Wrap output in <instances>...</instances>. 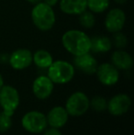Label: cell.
Wrapping results in <instances>:
<instances>
[{"mask_svg": "<svg viewBox=\"0 0 134 135\" xmlns=\"http://www.w3.org/2000/svg\"><path fill=\"white\" fill-rule=\"evenodd\" d=\"M62 44L69 54L78 56L90 52L91 38L80 30H70L63 33Z\"/></svg>", "mask_w": 134, "mask_h": 135, "instance_id": "cell-1", "label": "cell"}, {"mask_svg": "<svg viewBox=\"0 0 134 135\" xmlns=\"http://www.w3.org/2000/svg\"><path fill=\"white\" fill-rule=\"evenodd\" d=\"M31 20L38 30L49 31L55 25V12L52 7L41 1L34 5L31 10Z\"/></svg>", "mask_w": 134, "mask_h": 135, "instance_id": "cell-2", "label": "cell"}, {"mask_svg": "<svg viewBox=\"0 0 134 135\" xmlns=\"http://www.w3.org/2000/svg\"><path fill=\"white\" fill-rule=\"evenodd\" d=\"M47 70V76L54 85H64L69 83L75 74V68L73 64L64 60L53 61Z\"/></svg>", "mask_w": 134, "mask_h": 135, "instance_id": "cell-3", "label": "cell"}, {"mask_svg": "<svg viewBox=\"0 0 134 135\" xmlns=\"http://www.w3.org/2000/svg\"><path fill=\"white\" fill-rule=\"evenodd\" d=\"M20 103L18 89L9 85H4L0 89V108L2 111L12 117Z\"/></svg>", "mask_w": 134, "mask_h": 135, "instance_id": "cell-4", "label": "cell"}, {"mask_svg": "<svg viewBox=\"0 0 134 135\" xmlns=\"http://www.w3.org/2000/svg\"><path fill=\"white\" fill-rule=\"evenodd\" d=\"M65 109L69 116L80 117L86 113L90 108V99L82 91H76L70 95L65 102Z\"/></svg>", "mask_w": 134, "mask_h": 135, "instance_id": "cell-5", "label": "cell"}, {"mask_svg": "<svg viewBox=\"0 0 134 135\" xmlns=\"http://www.w3.org/2000/svg\"><path fill=\"white\" fill-rule=\"evenodd\" d=\"M21 125L24 130L29 133H41L48 126L46 115L38 110L29 111L22 117Z\"/></svg>", "mask_w": 134, "mask_h": 135, "instance_id": "cell-6", "label": "cell"}, {"mask_svg": "<svg viewBox=\"0 0 134 135\" xmlns=\"http://www.w3.org/2000/svg\"><path fill=\"white\" fill-rule=\"evenodd\" d=\"M96 75L98 81L106 86H112L120 80V70L110 62L98 64Z\"/></svg>", "mask_w": 134, "mask_h": 135, "instance_id": "cell-7", "label": "cell"}, {"mask_svg": "<svg viewBox=\"0 0 134 135\" xmlns=\"http://www.w3.org/2000/svg\"><path fill=\"white\" fill-rule=\"evenodd\" d=\"M131 106V99L127 94H118L107 101V109L112 116L118 117L127 113Z\"/></svg>", "mask_w": 134, "mask_h": 135, "instance_id": "cell-8", "label": "cell"}, {"mask_svg": "<svg viewBox=\"0 0 134 135\" xmlns=\"http://www.w3.org/2000/svg\"><path fill=\"white\" fill-rule=\"evenodd\" d=\"M8 64L17 71L26 69L32 64V52L29 49H17L8 56Z\"/></svg>", "mask_w": 134, "mask_h": 135, "instance_id": "cell-9", "label": "cell"}, {"mask_svg": "<svg viewBox=\"0 0 134 135\" xmlns=\"http://www.w3.org/2000/svg\"><path fill=\"white\" fill-rule=\"evenodd\" d=\"M126 22V14L120 8H112L107 12L105 18V28L110 33L121 31Z\"/></svg>", "mask_w": 134, "mask_h": 135, "instance_id": "cell-10", "label": "cell"}, {"mask_svg": "<svg viewBox=\"0 0 134 135\" xmlns=\"http://www.w3.org/2000/svg\"><path fill=\"white\" fill-rule=\"evenodd\" d=\"M54 84L47 75H39L32 83V92L38 99H47L52 94Z\"/></svg>", "mask_w": 134, "mask_h": 135, "instance_id": "cell-11", "label": "cell"}, {"mask_svg": "<svg viewBox=\"0 0 134 135\" xmlns=\"http://www.w3.org/2000/svg\"><path fill=\"white\" fill-rule=\"evenodd\" d=\"M73 65L75 66V68L80 70L81 72L86 75H94L97 69L98 62L90 52H87V54L75 56Z\"/></svg>", "mask_w": 134, "mask_h": 135, "instance_id": "cell-12", "label": "cell"}, {"mask_svg": "<svg viewBox=\"0 0 134 135\" xmlns=\"http://www.w3.org/2000/svg\"><path fill=\"white\" fill-rule=\"evenodd\" d=\"M46 119L50 127L61 129L68 122L69 115L64 107L56 106L48 112L46 115Z\"/></svg>", "mask_w": 134, "mask_h": 135, "instance_id": "cell-13", "label": "cell"}, {"mask_svg": "<svg viewBox=\"0 0 134 135\" xmlns=\"http://www.w3.org/2000/svg\"><path fill=\"white\" fill-rule=\"evenodd\" d=\"M111 64L118 70L128 71L133 66V59L131 55L121 49L115 51L111 55Z\"/></svg>", "mask_w": 134, "mask_h": 135, "instance_id": "cell-14", "label": "cell"}, {"mask_svg": "<svg viewBox=\"0 0 134 135\" xmlns=\"http://www.w3.org/2000/svg\"><path fill=\"white\" fill-rule=\"evenodd\" d=\"M59 6L62 12L67 15L78 16L87 9L86 0H61Z\"/></svg>", "mask_w": 134, "mask_h": 135, "instance_id": "cell-15", "label": "cell"}, {"mask_svg": "<svg viewBox=\"0 0 134 135\" xmlns=\"http://www.w3.org/2000/svg\"><path fill=\"white\" fill-rule=\"evenodd\" d=\"M111 39L104 35H97L91 38V49L90 52L96 54H105L108 52L112 49Z\"/></svg>", "mask_w": 134, "mask_h": 135, "instance_id": "cell-16", "label": "cell"}, {"mask_svg": "<svg viewBox=\"0 0 134 135\" xmlns=\"http://www.w3.org/2000/svg\"><path fill=\"white\" fill-rule=\"evenodd\" d=\"M53 58L46 50H38L32 54V62L41 69H48L52 64Z\"/></svg>", "mask_w": 134, "mask_h": 135, "instance_id": "cell-17", "label": "cell"}, {"mask_svg": "<svg viewBox=\"0 0 134 135\" xmlns=\"http://www.w3.org/2000/svg\"><path fill=\"white\" fill-rule=\"evenodd\" d=\"M110 0H86L87 9L92 13H103L109 7Z\"/></svg>", "mask_w": 134, "mask_h": 135, "instance_id": "cell-18", "label": "cell"}, {"mask_svg": "<svg viewBox=\"0 0 134 135\" xmlns=\"http://www.w3.org/2000/svg\"><path fill=\"white\" fill-rule=\"evenodd\" d=\"M79 16V23L84 28H92L96 24V17L94 13L86 9Z\"/></svg>", "mask_w": 134, "mask_h": 135, "instance_id": "cell-19", "label": "cell"}, {"mask_svg": "<svg viewBox=\"0 0 134 135\" xmlns=\"http://www.w3.org/2000/svg\"><path fill=\"white\" fill-rule=\"evenodd\" d=\"M107 99L101 96H96L90 100V107L97 112H101L107 109Z\"/></svg>", "mask_w": 134, "mask_h": 135, "instance_id": "cell-20", "label": "cell"}, {"mask_svg": "<svg viewBox=\"0 0 134 135\" xmlns=\"http://www.w3.org/2000/svg\"><path fill=\"white\" fill-rule=\"evenodd\" d=\"M114 36H113V39L111 40L112 41V44H114L117 48L118 49H123L127 46L128 44V39L127 36L125 34H123L122 32H115Z\"/></svg>", "mask_w": 134, "mask_h": 135, "instance_id": "cell-21", "label": "cell"}, {"mask_svg": "<svg viewBox=\"0 0 134 135\" xmlns=\"http://www.w3.org/2000/svg\"><path fill=\"white\" fill-rule=\"evenodd\" d=\"M12 126V117L7 113L0 112V133L6 132Z\"/></svg>", "mask_w": 134, "mask_h": 135, "instance_id": "cell-22", "label": "cell"}, {"mask_svg": "<svg viewBox=\"0 0 134 135\" xmlns=\"http://www.w3.org/2000/svg\"><path fill=\"white\" fill-rule=\"evenodd\" d=\"M43 135H63V133L61 132L60 129L50 127L49 129L46 128L43 131Z\"/></svg>", "mask_w": 134, "mask_h": 135, "instance_id": "cell-23", "label": "cell"}, {"mask_svg": "<svg viewBox=\"0 0 134 135\" xmlns=\"http://www.w3.org/2000/svg\"><path fill=\"white\" fill-rule=\"evenodd\" d=\"M43 3H45L46 5L50 6V7H54V6L56 5V4L59 2V0H42Z\"/></svg>", "mask_w": 134, "mask_h": 135, "instance_id": "cell-24", "label": "cell"}, {"mask_svg": "<svg viewBox=\"0 0 134 135\" xmlns=\"http://www.w3.org/2000/svg\"><path fill=\"white\" fill-rule=\"evenodd\" d=\"M26 1H27L28 3L31 4V5H36V4L39 3V2H41L42 0H26Z\"/></svg>", "mask_w": 134, "mask_h": 135, "instance_id": "cell-25", "label": "cell"}, {"mask_svg": "<svg viewBox=\"0 0 134 135\" xmlns=\"http://www.w3.org/2000/svg\"><path fill=\"white\" fill-rule=\"evenodd\" d=\"M3 85H4V78L1 74H0V89H1V87L3 86Z\"/></svg>", "mask_w": 134, "mask_h": 135, "instance_id": "cell-26", "label": "cell"}, {"mask_svg": "<svg viewBox=\"0 0 134 135\" xmlns=\"http://www.w3.org/2000/svg\"><path fill=\"white\" fill-rule=\"evenodd\" d=\"M116 3L120 4V5H123V4L126 3V0H114Z\"/></svg>", "mask_w": 134, "mask_h": 135, "instance_id": "cell-27", "label": "cell"}]
</instances>
